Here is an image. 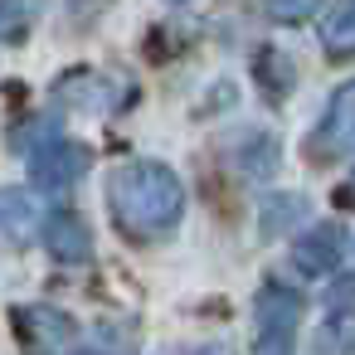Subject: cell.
<instances>
[{"label":"cell","mask_w":355,"mask_h":355,"mask_svg":"<svg viewBox=\"0 0 355 355\" xmlns=\"http://www.w3.org/2000/svg\"><path fill=\"white\" fill-rule=\"evenodd\" d=\"M35 229H40V209H35L30 190H6V195H0V234L25 243Z\"/></svg>","instance_id":"ba28073f"},{"label":"cell","mask_w":355,"mask_h":355,"mask_svg":"<svg viewBox=\"0 0 355 355\" xmlns=\"http://www.w3.org/2000/svg\"><path fill=\"white\" fill-rule=\"evenodd\" d=\"M297 316H302L297 292H287L282 282H268L258 292V355H292Z\"/></svg>","instance_id":"7a4b0ae2"},{"label":"cell","mask_w":355,"mask_h":355,"mask_svg":"<svg viewBox=\"0 0 355 355\" xmlns=\"http://www.w3.org/2000/svg\"><path fill=\"white\" fill-rule=\"evenodd\" d=\"M345 195H350V200H355V180H350V190H345Z\"/></svg>","instance_id":"4fadbf2b"},{"label":"cell","mask_w":355,"mask_h":355,"mask_svg":"<svg viewBox=\"0 0 355 355\" xmlns=\"http://www.w3.org/2000/svg\"><path fill=\"white\" fill-rule=\"evenodd\" d=\"M40 20V0H0V44H25Z\"/></svg>","instance_id":"9c48e42d"},{"label":"cell","mask_w":355,"mask_h":355,"mask_svg":"<svg viewBox=\"0 0 355 355\" xmlns=\"http://www.w3.org/2000/svg\"><path fill=\"white\" fill-rule=\"evenodd\" d=\"M340 253H345V234H340V224H316V229H306L302 239H297V248H292V263L302 268V272H331L336 263H340Z\"/></svg>","instance_id":"5b68a950"},{"label":"cell","mask_w":355,"mask_h":355,"mask_svg":"<svg viewBox=\"0 0 355 355\" xmlns=\"http://www.w3.org/2000/svg\"><path fill=\"white\" fill-rule=\"evenodd\" d=\"M311 156L321 161H336V156H355V78L336 88L331 107H326V122L316 127V137L306 141Z\"/></svg>","instance_id":"3957f363"},{"label":"cell","mask_w":355,"mask_h":355,"mask_svg":"<svg viewBox=\"0 0 355 355\" xmlns=\"http://www.w3.org/2000/svg\"><path fill=\"white\" fill-rule=\"evenodd\" d=\"M321 44L331 59H350L355 54V0H345V6L321 25Z\"/></svg>","instance_id":"30bf717a"},{"label":"cell","mask_w":355,"mask_h":355,"mask_svg":"<svg viewBox=\"0 0 355 355\" xmlns=\"http://www.w3.org/2000/svg\"><path fill=\"white\" fill-rule=\"evenodd\" d=\"M15 321H20V336H25L35 350H64V345L73 340V331H78V326H73L64 311H54V306H20Z\"/></svg>","instance_id":"8992f818"},{"label":"cell","mask_w":355,"mask_h":355,"mask_svg":"<svg viewBox=\"0 0 355 355\" xmlns=\"http://www.w3.org/2000/svg\"><path fill=\"white\" fill-rule=\"evenodd\" d=\"M35 180L44 185V190H69L73 180H83V171H88V151L78 146V141H49V146H40L35 151Z\"/></svg>","instance_id":"277c9868"},{"label":"cell","mask_w":355,"mask_h":355,"mask_svg":"<svg viewBox=\"0 0 355 355\" xmlns=\"http://www.w3.org/2000/svg\"><path fill=\"white\" fill-rule=\"evenodd\" d=\"M107 200H112L117 229L137 243H151V239L171 234L180 224V209H185V190H180L175 171L161 166V161H132V166L112 171Z\"/></svg>","instance_id":"6da1fadb"},{"label":"cell","mask_w":355,"mask_h":355,"mask_svg":"<svg viewBox=\"0 0 355 355\" xmlns=\"http://www.w3.org/2000/svg\"><path fill=\"white\" fill-rule=\"evenodd\" d=\"M326 345H331V355H350V350H355V311H336V316H331Z\"/></svg>","instance_id":"8fae6325"},{"label":"cell","mask_w":355,"mask_h":355,"mask_svg":"<svg viewBox=\"0 0 355 355\" xmlns=\"http://www.w3.org/2000/svg\"><path fill=\"white\" fill-rule=\"evenodd\" d=\"M316 6H321V0H268V15L277 25H302V20L316 15Z\"/></svg>","instance_id":"7c38bea8"},{"label":"cell","mask_w":355,"mask_h":355,"mask_svg":"<svg viewBox=\"0 0 355 355\" xmlns=\"http://www.w3.org/2000/svg\"><path fill=\"white\" fill-rule=\"evenodd\" d=\"M44 248L59 263H83L88 258V229H83V219L69 214V209H54L44 219Z\"/></svg>","instance_id":"52a82bcc"}]
</instances>
